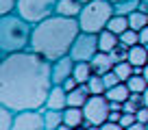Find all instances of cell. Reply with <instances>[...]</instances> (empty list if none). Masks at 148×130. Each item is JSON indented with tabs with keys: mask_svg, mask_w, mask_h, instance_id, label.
I'll list each match as a JSON object with an SVG mask.
<instances>
[{
	"mask_svg": "<svg viewBox=\"0 0 148 130\" xmlns=\"http://www.w3.org/2000/svg\"><path fill=\"white\" fill-rule=\"evenodd\" d=\"M52 63L33 50L2 56L0 63V104L13 113L44 111L50 95Z\"/></svg>",
	"mask_w": 148,
	"mask_h": 130,
	"instance_id": "cell-1",
	"label": "cell"
},
{
	"mask_svg": "<svg viewBox=\"0 0 148 130\" xmlns=\"http://www.w3.org/2000/svg\"><path fill=\"white\" fill-rule=\"evenodd\" d=\"M81 35L79 20L74 18H61V15H52V18L44 20L42 24H37L33 28V39H31V50L42 54L50 63L63 59L70 54L72 43Z\"/></svg>",
	"mask_w": 148,
	"mask_h": 130,
	"instance_id": "cell-2",
	"label": "cell"
},
{
	"mask_svg": "<svg viewBox=\"0 0 148 130\" xmlns=\"http://www.w3.org/2000/svg\"><path fill=\"white\" fill-rule=\"evenodd\" d=\"M33 28L35 26L18 13L0 15V56L31 50Z\"/></svg>",
	"mask_w": 148,
	"mask_h": 130,
	"instance_id": "cell-3",
	"label": "cell"
},
{
	"mask_svg": "<svg viewBox=\"0 0 148 130\" xmlns=\"http://www.w3.org/2000/svg\"><path fill=\"white\" fill-rule=\"evenodd\" d=\"M113 15H116V9H113L111 0H89V2H85L83 11L79 15V26L83 32L98 35L107 28Z\"/></svg>",
	"mask_w": 148,
	"mask_h": 130,
	"instance_id": "cell-4",
	"label": "cell"
},
{
	"mask_svg": "<svg viewBox=\"0 0 148 130\" xmlns=\"http://www.w3.org/2000/svg\"><path fill=\"white\" fill-rule=\"evenodd\" d=\"M57 9V0H18V9L15 13L31 22L33 26L42 24L44 20L52 18Z\"/></svg>",
	"mask_w": 148,
	"mask_h": 130,
	"instance_id": "cell-5",
	"label": "cell"
},
{
	"mask_svg": "<svg viewBox=\"0 0 148 130\" xmlns=\"http://www.w3.org/2000/svg\"><path fill=\"white\" fill-rule=\"evenodd\" d=\"M83 113H85L87 124H92V126H102L105 121H109L111 108H109L107 95H89V100L83 106Z\"/></svg>",
	"mask_w": 148,
	"mask_h": 130,
	"instance_id": "cell-6",
	"label": "cell"
},
{
	"mask_svg": "<svg viewBox=\"0 0 148 130\" xmlns=\"http://www.w3.org/2000/svg\"><path fill=\"white\" fill-rule=\"evenodd\" d=\"M98 52H100V50H98V35H92V32H83V30H81V35L76 37V41L72 43L70 56L79 63V61H92Z\"/></svg>",
	"mask_w": 148,
	"mask_h": 130,
	"instance_id": "cell-7",
	"label": "cell"
},
{
	"mask_svg": "<svg viewBox=\"0 0 148 130\" xmlns=\"http://www.w3.org/2000/svg\"><path fill=\"white\" fill-rule=\"evenodd\" d=\"M11 130H46L42 111H22L15 113V121Z\"/></svg>",
	"mask_w": 148,
	"mask_h": 130,
	"instance_id": "cell-8",
	"label": "cell"
},
{
	"mask_svg": "<svg viewBox=\"0 0 148 130\" xmlns=\"http://www.w3.org/2000/svg\"><path fill=\"white\" fill-rule=\"evenodd\" d=\"M74 63L76 61L72 56H63V59L55 61L52 63V83L55 85H63L68 78H72V72H74Z\"/></svg>",
	"mask_w": 148,
	"mask_h": 130,
	"instance_id": "cell-9",
	"label": "cell"
},
{
	"mask_svg": "<svg viewBox=\"0 0 148 130\" xmlns=\"http://www.w3.org/2000/svg\"><path fill=\"white\" fill-rule=\"evenodd\" d=\"M83 7H85V2H83V0H57L55 15L79 20V15H81V11H83Z\"/></svg>",
	"mask_w": 148,
	"mask_h": 130,
	"instance_id": "cell-10",
	"label": "cell"
},
{
	"mask_svg": "<svg viewBox=\"0 0 148 130\" xmlns=\"http://www.w3.org/2000/svg\"><path fill=\"white\" fill-rule=\"evenodd\" d=\"M44 108H50V111H65V108H68V91H65L61 85H55V87L50 89V95H48Z\"/></svg>",
	"mask_w": 148,
	"mask_h": 130,
	"instance_id": "cell-11",
	"label": "cell"
},
{
	"mask_svg": "<svg viewBox=\"0 0 148 130\" xmlns=\"http://www.w3.org/2000/svg\"><path fill=\"white\" fill-rule=\"evenodd\" d=\"M89 63H92V67H94V74H100V76H105L107 72H111L116 67V61H113L111 52H98Z\"/></svg>",
	"mask_w": 148,
	"mask_h": 130,
	"instance_id": "cell-12",
	"label": "cell"
},
{
	"mask_svg": "<svg viewBox=\"0 0 148 130\" xmlns=\"http://www.w3.org/2000/svg\"><path fill=\"white\" fill-rule=\"evenodd\" d=\"M85 113H83V108H76V106H68L63 111V124L65 126H70V128H81V126H85Z\"/></svg>",
	"mask_w": 148,
	"mask_h": 130,
	"instance_id": "cell-13",
	"label": "cell"
},
{
	"mask_svg": "<svg viewBox=\"0 0 148 130\" xmlns=\"http://www.w3.org/2000/svg\"><path fill=\"white\" fill-rule=\"evenodd\" d=\"M89 87L87 85H79V87L74 89V91L68 93V106H76V108H83L85 102L89 100Z\"/></svg>",
	"mask_w": 148,
	"mask_h": 130,
	"instance_id": "cell-14",
	"label": "cell"
},
{
	"mask_svg": "<svg viewBox=\"0 0 148 130\" xmlns=\"http://www.w3.org/2000/svg\"><path fill=\"white\" fill-rule=\"evenodd\" d=\"M92 76H94V67H92V63H89V61H79V63H74L72 78L76 80L79 85H87Z\"/></svg>",
	"mask_w": 148,
	"mask_h": 130,
	"instance_id": "cell-15",
	"label": "cell"
},
{
	"mask_svg": "<svg viewBox=\"0 0 148 130\" xmlns=\"http://www.w3.org/2000/svg\"><path fill=\"white\" fill-rule=\"evenodd\" d=\"M129 63L133 67H146L148 65V48L137 43V46L129 48Z\"/></svg>",
	"mask_w": 148,
	"mask_h": 130,
	"instance_id": "cell-16",
	"label": "cell"
},
{
	"mask_svg": "<svg viewBox=\"0 0 148 130\" xmlns=\"http://www.w3.org/2000/svg\"><path fill=\"white\" fill-rule=\"evenodd\" d=\"M118 43H120V37L118 35H113L111 30H102L98 32V50L100 52H113L118 48Z\"/></svg>",
	"mask_w": 148,
	"mask_h": 130,
	"instance_id": "cell-17",
	"label": "cell"
},
{
	"mask_svg": "<svg viewBox=\"0 0 148 130\" xmlns=\"http://www.w3.org/2000/svg\"><path fill=\"white\" fill-rule=\"evenodd\" d=\"M105 95H107L109 102H122V104H124L126 100L131 98V89H129V85H126V83H118L116 87L107 89Z\"/></svg>",
	"mask_w": 148,
	"mask_h": 130,
	"instance_id": "cell-18",
	"label": "cell"
},
{
	"mask_svg": "<svg viewBox=\"0 0 148 130\" xmlns=\"http://www.w3.org/2000/svg\"><path fill=\"white\" fill-rule=\"evenodd\" d=\"M113 9H116V15H126L129 18L131 13L142 9V0H120V2H113Z\"/></svg>",
	"mask_w": 148,
	"mask_h": 130,
	"instance_id": "cell-19",
	"label": "cell"
},
{
	"mask_svg": "<svg viewBox=\"0 0 148 130\" xmlns=\"http://www.w3.org/2000/svg\"><path fill=\"white\" fill-rule=\"evenodd\" d=\"M44 121H46V130H57L59 126H63V111H50L44 108Z\"/></svg>",
	"mask_w": 148,
	"mask_h": 130,
	"instance_id": "cell-20",
	"label": "cell"
},
{
	"mask_svg": "<svg viewBox=\"0 0 148 130\" xmlns=\"http://www.w3.org/2000/svg\"><path fill=\"white\" fill-rule=\"evenodd\" d=\"M129 18L126 15H113V18L109 20V24H107V30H111L113 35H118L120 37L124 30H129Z\"/></svg>",
	"mask_w": 148,
	"mask_h": 130,
	"instance_id": "cell-21",
	"label": "cell"
},
{
	"mask_svg": "<svg viewBox=\"0 0 148 130\" xmlns=\"http://www.w3.org/2000/svg\"><path fill=\"white\" fill-rule=\"evenodd\" d=\"M129 26L133 28V30H142V28L148 26V13L146 11H135V13L129 15Z\"/></svg>",
	"mask_w": 148,
	"mask_h": 130,
	"instance_id": "cell-22",
	"label": "cell"
},
{
	"mask_svg": "<svg viewBox=\"0 0 148 130\" xmlns=\"http://www.w3.org/2000/svg\"><path fill=\"white\" fill-rule=\"evenodd\" d=\"M113 72L118 74V78H120V83H126V80L131 78V76L135 74V67L129 63V61H120V63H116V67H113Z\"/></svg>",
	"mask_w": 148,
	"mask_h": 130,
	"instance_id": "cell-23",
	"label": "cell"
},
{
	"mask_svg": "<svg viewBox=\"0 0 148 130\" xmlns=\"http://www.w3.org/2000/svg\"><path fill=\"white\" fill-rule=\"evenodd\" d=\"M126 85H129L131 93H144L148 89V83H146V78H144V74H133L126 80Z\"/></svg>",
	"mask_w": 148,
	"mask_h": 130,
	"instance_id": "cell-24",
	"label": "cell"
},
{
	"mask_svg": "<svg viewBox=\"0 0 148 130\" xmlns=\"http://www.w3.org/2000/svg\"><path fill=\"white\" fill-rule=\"evenodd\" d=\"M87 87H89V93H92V95H105L107 93V85H105V80H102L100 74H94L92 78H89Z\"/></svg>",
	"mask_w": 148,
	"mask_h": 130,
	"instance_id": "cell-25",
	"label": "cell"
},
{
	"mask_svg": "<svg viewBox=\"0 0 148 130\" xmlns=\"http://www.w3.org/2000/svg\"><path fill=\"white\" fill-rule=\"evenodd\" d=\"M13 121H15V113L11 108L2 106L0 108V130H11L13 128Z\"/></svg>",
	"mask_w": 148,
	"mask_h": 130,
	"instance_id": "cell-26",
	"label": "cell"
},
{
	"mask_svg": "<svg viewBox=\"0 0 148 130\" xmlns=\"http://www.w3.org/2000/svg\"><path fill=\"white\" fill-rule=\"evenodd\" d=\"M120 43H124V46H137L139 43V32L137 30H133V28H129V30H124L120 35Z\"/></svg>",
	"mask_w": 148,
	"mask_h": 130,
	"instance_id": "cell-27",
	"label": "cell"
},
{
	"mask_svg": "<svg viewBox=\"0 0 148 130\" xmlns=\"http://www.w3.org/2000/svg\"><path fill=\"white\" fill-rule=\"evenodd\" d=\"M111 56H113V61H116V63H120V61H129V46L118 43V48L111 52Z\"/></svg>",
	"mask_w": 148,
	"mask_h": 130,
	"instance_id": "cell-28",
	"label": "cell"
},
{
	"mask_svg": "<svg viewBox=\"0 0 148 130\" xmlns=\"http://www.w3.org/2000/svg\"><path fill=\"white\" fill-rule=\"evenodd\" d=\"M15 9H18V0H0V15L15 13Z\"/></svg>",
	"mask_w": 148,
	"mask_h": 130,
	"instance_id": "cell-29",
	"label": "cell"
},
{
	"mask_svg": "<svg viewBox=\"0 0 148 130\" xmlns=\"http://www.w3.org/2000/svg\"><path fill=\"white\" fill-rule=\"evenodd\" d=\"M102 80H105V85H107V89H111V87H116L118 83H120V78H118V74L113 70L111 72H107L105 76H102Z\"/></svg>",
	"mask_w": 148,
	"mask_h": 130,
	"instance_id": "cell-30",
	"label": "cell"
},
{
	"mask_svg": "<svg viewBox=\"0 0 148 130\" xmlns=\"http://www.w3.org/2000/svg\"><path fill=\"white\" fill-rule=\"evenodd\" d=\"M135 121H137V117H135L133 113H122V117H120V126H122L124 130H126V128H131Z\"/></svg>",
	"mask_w": 148,
	"mask_h": 130,
	"instance_id": "cell-31",
	"label": "cell"
},
{
	"mask_svg": "<svg viewBox=\"0 0 148 130\" xmlns=\"http://www.w3.org/2000/svg\"><path fill=\"white\" fill-rule=\"evenodd\" d=\"M139 108H142V104L133 102V100H126V102L122 104V111H124V113H133V115H135V113L139 111Z\"/></svg>",
	"mask_w": 148,
	"mask_h": 130,
	"instance_id": "cell-32",
	"label": "cell"
},
{
	"mask_svg": "<svg viewBox=\"0 0 148 130\" xmlns=\"http://www.w3.org/2000/svg\"><path fill=\"white\" fill-rule=\"evenodd\" d=\"M135 117H137V121H142V124H148V106H142L135 113Z\"/></svg>",
	"mask_w": 148,
	"mask_h": 130,
	"instance_id": "cell-33",
	"label": "cell"
},
{
	"mask_svg": "<svg viewBox=\"0 0 148 130\" xmlns=\"http://www.w3.org/2000/svg\"><path fill=\"white\" fill-rule=\"evenodd\" d=\"M98 130H124V128H122L118 121H105V124H102Z\"/></svg>",
	"mask_w": 148,
	"mask_h": 130,
	"instance_id": "cell-34",
	"label": "cell"
},
{
	"mask_svg": "<svg viewBox=\"0 0 148 130\" xmlns=\"http://www.w3.org/2000/svg\"><path fill=\"white\" fill-rule=\"evenodd\" d=\"M61 87H63L65 89V91H74V89H76V87H79V83H76V80H74V78H68V80H65V83L63 85H61Z\"/></svg>",
	"mask_w": 148,
	"mask_h": 130,
	"instance_id": "cell-35",
	"label": "cell"
},
{
	"mask_svg": "<svg viewBox=\"0 0 148 130\" xmlns=\"http://www.w3.org/2000/svg\"><path fill=\"white\" fill-rule=\"evenodd\" d=\"M139 43H142V46H146V48H148V26H146V28H142V30H139Z\"/></svg>",
	"mask_w": 148,
	"mask_h": 130,
	"instance_id": "cell-36",
	"label": "cell"
},
{
	"mask_svg": "<svg viewBox=\"0 0 148 130\" xmlns=\"http://www.w3.org/2000/svg\"><path fill=\"white\" fill-rule=\"evenodd\" d=\"M120 117H122V111H111L109 113V121H118L120 124Z\"/></svg>",
	"mask_w": 148,
	"mask_h": 130,
	"instance_id": "cell-37",
	"label": "cell"
},
{
	"mask_svg": "<svg viewBox=\"0 0 148 130\" xmlns=\"http://www.w3.org/2000/svg\"><path fill=\"white\" fill-rule=\"evenodd\" d=\"M126 130H146V124H142V121H135L131 128H126Z\"/></svg>",
	"mask_w": 148,
	"mask_h": 130,
	"instance_id": "cell-38",
	"label": "cell"
},
{
	"mask_svg": "<svg viewBox=\"0 0 148 130\" xmlns=\"http://www.w3.org/2000/svg\"><path fill=\"white\" fill-rule=\"evenodd\" d=\"M109 108L111 111H122V102H109ZM124 113V111H122Z\"/></svg>",
	"mask_w": 148,
	"mask_h": 130,
	"instance_id": "cell-39",
	"label": "cell"
},
{
	"mask_svg": "<svg viewBox=\"0 0 148 130\" xmlns=\"http://www.w3.org/2000/svg\"><path fill=\"white\" fill-rule=\"evenodd\" d=\"M142 98H144V106H148V89L142 93Z\"/></svg>",
	"mask_w": 148,
	"mask_h": 130,
	"instance_id": "cell-40",
	"label": "cell"
},
{
	"mask_svg": "<svg viewBox=\"0 0 148 130\" xmlns=\"http://www.w3.org/2000/svg\"><path fill=\"white\" fill-rule=\"evenodd\" d=\"M57 130H74V128H70V126H65V124H63V126H59Z\"/></svg>",
	"mask_w": 148,
	"mask_h": 130,
	"instance_id": "cell-41",
	"label": "cell"
},
{
	"mask_svg": "<svg viewBox=\"0 0 148 130\" xmlns=\"http://www.w3.org/2000/svg\"><path fill=\"white\" fill-rule=\"evenodd\" d=\"M144 78H146V83H148V65L144 67Z\"/></svg>",
	"mask_w": 148,
	"mask_h": 130,
	"instance_id": "cell-42",
	"label": "cell"
},
{
	"mask_svg": "<svg viewBox=\"0 0 148 130\" xmlns=\"http://www.w3.org/2000/svg\"><path fill=\"white\" fill-rule=\"evenodd\" d=\"M76 130H87V128H85V126H81V128H76Z\"/></svg>",
	"mask_w": 148,
	"mask_h": 130,
	"instance_id": "cell-43",
	"label": "cell"
},
{
	"mask_svg": "<svg viewBox=\"0 0 148 130\" xmlns=\"http://www.w3.org/2000/svg\"><path fill=\"white\" fill-rule=\"evenodd\" d=\"M111 2H120V0H111Z\"/></svg>",
	"mask_w": 148,
	"mask_h": 130,
	"instance_id": "cell-44",
	"label": "cell"
},
{
	"mask_svg": "<svg viewBox=\"0 0 148 130\" xmlns=\"http://www.w3.org/2000/svg\"><path fill=\"white\" fill-rule=\"evenodd\" d=\"M144 2H146V5H148V0H144Z\"/></svg>",
	"mask_w": 148,
	"mask_h": 130,
	"instance_id": "cell-45",
	"label": "cell"
},
{
	"mask_svg": "<svg viewBox=\"0 0 148 130\" xmlns=\"http://www.w3.org/2000/svg\"><path fill=\"white\" fill-rule=\"evenodd\" d=\"M83 2H89V0H83Z\"/></svg>",
	"mask_w": 148,
	"mask_h": 130,
	"instance_id": "cell-46",
	"label": "cell"
},
{
	"mask_svg": "<svg viewBox=\"0 0 148 130\" xmlns=\"http://www.w3.org/2000/svg\"><path fill=\"white\" fill-rule=\"evenodd\" d=\"M146 130H148V124H146Z\"/></svg>",
	"mask_w": 148,
	"mask_h": 130,
	"instance_id": "cell-47",
	"label": "cell"
}]
</instances>
